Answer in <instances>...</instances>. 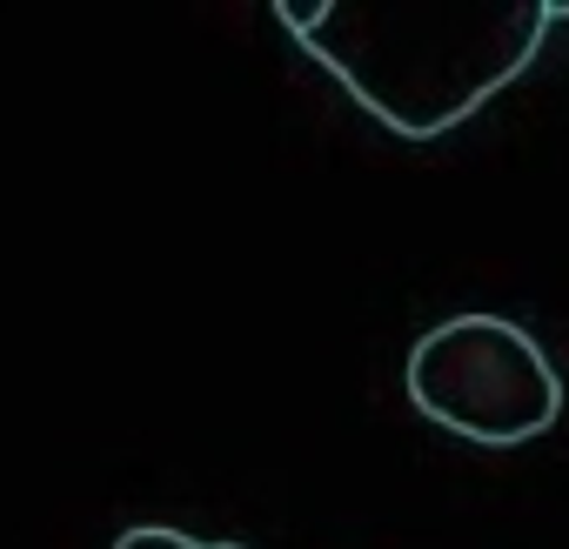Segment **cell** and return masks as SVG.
Segmentation results:
<instances>
[{
	"mask_svg": "<svg viewBox=\"0 0 569 549\" xmlns=\"http://www.w3.org/2000/svg\"><path fill=\"white\" fill-rule=\"evenodd\" d=\"M114 549H234V542H194L181 529H128Z\"/></svg>",
	"mask_w": 569,
	"mask_h": 549,
	"instance_id": "3957f363",
	"label": "cell"
},
{
	"mask_svg": "<svg viewBox=\"0 0 569 549\" xmlns=\"http://www.w3.org/2000/svg\"><path fill=\"white\" fill-rule=\"evenodd\" d=\"M562 0H281L302 48L396 134H442L502 94Z\"/></svg>",
	"mask_w": 569,
	"mask_h": 549,
	"instance_id": "6da1fadb",
	"label": "cell"
},
{
	"mask_svg": "<svg viewBox=\"0 0 569 549\" xmlns=\"http://www.w3.org/2000/svg\"><path fill=\"white\" fill-rule=\"evenodd\" d=\"M409 402L469 442H529L556 422L562 389L549 356L502 316H456L409 349Z\"/></svg>",
	"mask_w": 569,
	"mask_h": 549,
	"instance_id": "7a4b0ae2",
	"label": "cell"
}]
</instances>
